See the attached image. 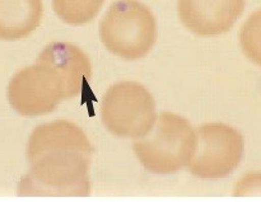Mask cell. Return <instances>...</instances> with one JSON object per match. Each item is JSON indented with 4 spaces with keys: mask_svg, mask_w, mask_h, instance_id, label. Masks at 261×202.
<instances>
[{
    "mask_svg": "<svg viewBox=\"0 0 261 202\" xmlns=\"http://www.w3.org/2000/svg\"><path fill=\"white\" fill-rule=\"evenodd\" d=\"M102 42L115 55L137 60L147 55L157 38V23L149 8L138 0H117L99 23Z\"/></svg>",
    "mask_w": 261,
    "mask_h": 202,
    "instance_id": "cell-4",
    "label": "cell"
},
{
    "mask_svg": "<svg viewBox=\"0 0 261 202\" xmlns=\"http://www.w3.org/2000/svg\"><path fill=\"white\" fill-rule=\"evenodd\" d=\"M105 0H53L55 13L64 22L82 24L93 19Z\"/></svg>",
    "mask_w": 261,
    "mask_h": 202,
    "instance_id": "cell-9",
    "label": "cell"
},
{
    "mask_svg": "<svg viewBox=\"0 0 261 202\" xmlns=\"http://www.w3.org/2000/svg\"><path fill=\"white\" fill-rule=\"evenodd\" d=\"M245 0H178L184 24L200 36H216L233 27L244 12Z\"/></svg>",
    "mask_w": 261,
    "mask_h": 202,
    "instance_id": "cell-7",
    "label": "cell"
},
{
    "mask_svg": "<svg viewBox=\"0 0 261 202\" xmlns=\"http://www.w3.org/2000/svg\"><path fill=\"white\" fill-rule=\"evenodd\" d=\"M240 43L245 55L261 66V9L252 13L242 25Z\"/></svg>",
    "mask_w": 261,
    "mask_h": 202,
    "instance_id": "cell-10",
    "label": "cell"
},
{
    "mask_svg": "<svg viewBox=\"0 0 261 202\" xmlns=\"http://www.w3.org/2000/svg\"><path fill=\"white\" fill-rule=\"evenodd\" d=\"M42 0H0V40L25 37L38 27Z\"/></svg>",
    "mask_w": 261,
    "mask_h": 202,
    "instance_id": "cell-8",
    "label": "cell"
},
{
    "mask_svg": "<svg viewBox=\"0 0 261 202\" xmlns=\"http://www.w3.org/2000/svg\"><path fill=\"white\" fill-rule=\"evenodd\" d=\"M91 76V60L78 46L53 42L43 48L33 65L12 76L8 101L20 116H42L53 112L63 99L88 88Z\"/></svg>",
    "mask_w": 261,
    "mask_h": 202,
    "instance_id": "cell-2",
    "label": "cell"
},
{
    "mask_svg": "<svg viewBox=\"0 0 261 202\" xmlns=\"http://www.w3.org/2000/svg\"><path fill=\"white\" fill-rule=\"evenodd\" d=\"M93 149L81 127L59 120L33 130L27 144L30 172L20 196H88Z\"/></svg>",
    "mask_w": 261,
    "mask_h": 202,
    "instance_id": "cell-1",
    "label": "cell"
},
{
    "mask_svg": "<svg viewBox=\"0 0 261 202\" xmlns=\"http://www.w3.org/2000/svg\"><path fill=\"white\" fill-rule=\"evenodd\" d=\"M196 145L190 122L173 113H162L152 132L134 142L143 167L154 175H171L189 165Z\"/></svg>",
    "mask_w": 261,
    "mask_h": 202,
    "instance_id": "cell-3",
    "label": "cell"
},
{
    "mask_svg": "<svg viewBox=\"0 0 261 202\" xmlns=\"http://www.w3.org/2000/svg\"><path fill=\"white\" fill-rule=\"evenodd\" d=\"M152 94L134 81H120L106 92L102 101V121L120 137H143L155 124Z\"/></svg>",
    "mask_w": 261,
    "mask_h": 202,
    "instance_id": "cell-5",
    "label": "cell"
},
{
    "mask_svg": "<svg viewBox=\"0 0 261 202\" xmlns=\"http://www.w3.org/2000/svg\"><path fill=\"white\" fill-rule=\"evenodd\" d=\"M196 145L189 169L195 177L217 180L231 175L244 157V137L233 127L208 124L195 132Z\"/></svg>",
    "mask_w": 261,
    "mask_h": 202,
    "instance_id": "cell-6",
    "label": "cell"
}]
</instances>
